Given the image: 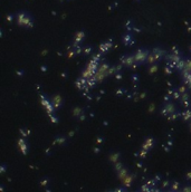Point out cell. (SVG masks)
Returning a JSON list of instances; mask_svg holds the SVG:
<instances>
[{"label": "cell", "instance_id": "1", "mask_svg": "<svg viewBox=\"0 0 191 192\" xmlns=\"http://www.w3.org/2000/svg\"><path fill=\"white\" fill-rule=\"evenodd\" d=\"M147 56H149V50L140 48L135 51V54L133 55L134 62L136 64H143L147 59Z\"/></svg>", "mask_w": 191, "mask_h": 192}, {"label": "cell", "instance_id": "2", "mask_svg": "<svg viewBox=\"0 0 191 192\" xmlns=\"http://www.w3.org/2000/svg\"><path fill=\"white\" fill-rule=\"evenodd\" d=\"M17 21L18 24L21 26H26V27H30L32 26V17L29 15H26V13H19L17 16Z\"/></svg>", "mask_w": 191, "mask_h": 192}, {"label": "cell", "instance_id": "3", "mask_svg": "<svg viewBox=\"0 0 191 192\" xmlns=\"http://www.w3.org/2000/svg\"><path fill=\"white\" fill-rule=\"evenodd\" d=\"M121 62L124 64V65H126V66H131L132 64L134 63V58L133 56H124V57H122L121 58Z\"/></svg>", "mask_w": 191, "mask_h": 192}, {"label": "cell", "instance_id": "4", "mask_svg": "<svg viewBox=\"0 0 191 192\" xmlns=\"http://www.w3.org/2000/svg\"><path fill=\"white\" fill-rule=\"evenodd\" d=\"M84 37H85V34H84L83 31H81V32L76 34V36H75V38H74V40H75V44L81 43V41H82V40L84 39Z\"/></svg>", "mask_w": 191, "mask_h": 192}]
</instances>
